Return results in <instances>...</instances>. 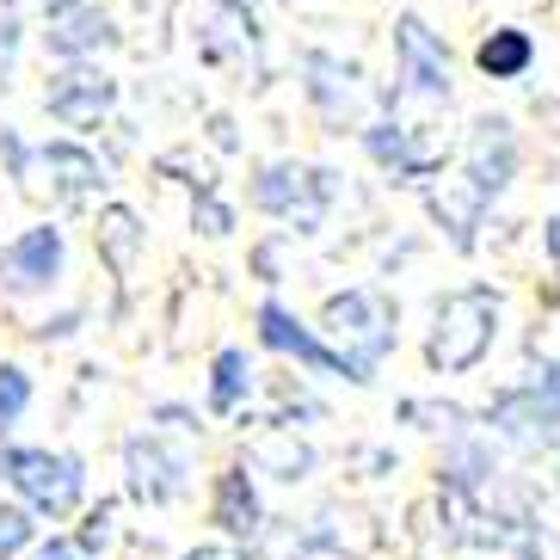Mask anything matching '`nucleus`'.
Returning a JSON list of instances; mask_svg holds the SVG:
<instances>
[{"instance_id": "nucleus-1", "label": "nucleus", "mask_w": 560, "mask_h": 560, "mask_svg": "<svg viewBox=\"0 0 560 560\" xmlns=\"http://www.w3.org/2000/svg\"><path fill=\"white\" fill-rule=\"evenodd\" d=\"M499 290L487 283H462V290H444L431 302V327H425V363L431 376H468L493 358L499 346Z\"/></svg>"}, {"instance_id": "nucleus-2", "label": "nucleus", "mask_w": 560, "mask_h": 560, "mask_svg": "<svg viewBox=\"0 0 560 560\" xmlns=\"http://www.w3.org/2000/svg\"><path fill=\"white\" fill-rule=\"evenodd\" d=\"M314 327L327 332V346L339 358H351L358 370L376 376L382 358L400 346V302L388 290H376V283H351V290H332L320 302V320Z\"/></svg>"}, {"instance_id": "nucleus-3", "label": "nucleus", "mask_w": 560, "mask_h": 560, "mask_svg": "<svg viewBox=\"0 0 560 560\" xmlns=\"http://www.w3.org/2000/svg\"><path fill=\"white\" fill-rule=\"evenodd\" d=\"M19 191L32 203H86L105 191V161L86 149L81 136H56V142H13L7 149Z\"/></svg>"}, {"instance_id": "nucleus-4", "label": "nucleus", "mask_w": 560, "mask_h": 560, "mask_svg": "<svg viewBox=\"0 0 560 560\" xmlns=\"http://www.w3.org/2000/svg\"><path fill=\"white\" fill-rule=\"evenodd\" d=\"M0 480L19 493V505L68 524L86 505V462L74 450H44V444H0Z\"/></svg>"}, {"instance_id": "nucleus-5", "label": "nucleus", "mask_w": 560, "mask_h": 560, "mask_svg": "<svg viewBox=\"0 0 560 560\" xmlns=\"http://www.w3.org/2000/svg\"><path fill=\"white\" fill-rule=\"evenodd\" d=\"M339 173H327V166H302V161H259V173H253L247 198L259 215H271V222H283L290 234H314L320 222H327V203L339 198Z\"/></svg>"}, {"instance_id": "nucleus-6", "label": "nucleus", "mask_w": 560, "mask_h": 560, "mask_svg": "<svg viewBox=\"0 0 560 560\" xmlns=\"http://www.w3.org/2000/svg\"><path fill=\"white\" fill-rule=\"evenodd\" d=\"M456 100V62L444 32H431L419 13L395 19V105H450Z\"/></svg>"}, {"instance_id": "nucleus-7", "label": "nucleus", "mask_w": 560, "mask_h": 560, "mask_svg": "<svg viewBox=\"0 0 560 560\" xmlns=\"http://www.w3.org/2000/svg\"><path fill=\"white\" fill-rule=\"evenodd\" d=\"M253 332H259L265 351H278V358H290L302 370V376H339L351 382V388H363V382H376L370 370H358L351 358H339V351L327 346V332L314 327V320H302L290 302L265 296L259 308H253Z\"/></svg>"}, {"instance_id": "nucleus-8", "label": "nucleus", "mask_w": 560, "mask_h": 560, "mask_svg": "<svg viewBox=\"0 0 560 560\" xmlns=\"http://www.w3.org/2000/svg\"><path fill=\"white\" fill-rule=\"evenodd\" d=\"M487 425L517 450H555L560 444V358H548L529 382L499 388V400L487 407Z\"/></svg>"}, {"instance_id": "nucleus-9", "label": "nucleus", "mask_w": 560, "mask_h": 560, "mask_svg": "<svg viewBox=\"0 0 560 560\" xmlns=\"http://www.w3.org/2000/svg\"><path fill=\"white\" fill-rule=\"evenodd\" d=\"M302 93H308L314 117L327 124V130H363L370 124V105H376V93H370V81H363V68L346 62V56L332 50H308L302 56Z\"/></svg>"}, {"instance_id": "nucleus-10", "label": "nucleus", "mask_w": 560, "mask_h": 560, "mask_svg": "<svg viewBox=\"0 0 560 560\" xmlns=\"http://www.w3.org/2000/svg\"><path fill=\"white\" fill-rule=\"evenodd\" d=\"M124 487L136 505H179L191 493V456L166 444L161 431H136L124 438Z\"/></svg>"}, {"instance_id": "nucleus-11", "label": "nucleus", "mask_w": 560, "mask_h": 560, "mask_svg": "<svg viewBox=\"0 0 560 560\" xmlns=\"http://www.w3.org/2000/svg\"><path fill=\"white\" fill-rule=\"evenodd\" d=\"M462 173L487 191V203H499L517 185V173H524V136H517V124L499 112H480L475 124H468V136H462Z\"/></svg>"}, {"instance_id": "nucleus-12", "label": "nucleus", "mask_w": 560, "mask_h": 560, "mask_svg": "<svg viewBox=\"0 0 560 560\" xmlns=\"http://www.w3.org/2000/svg\"><path fill=\"white\" fill-rule=\"evenodd\" d=\"M68 271V234L56 222H32L0 247V290L7 296H50Z\"/></svg>"}, {"instance_id": "nucleus-13", "label": "nucleus", "mask_w": 560, "mask_h": 560, "mask_svg": "<svg viewBox=\"0 0 560 560\" xmlns=\"http://www.w3.org/2000/svg\"><path fill=\"white\" fill-rule=\"evenodd\" d=\"M44 112H50V124H62L68 136L100 130L105 117L117 112V81L100 62H62L50 74V86H44Z\"/></svg>"}, {"instance_id": "nucleus-14", "label": "nucleus", "mask_w": 560, "mask_h": 560, "mask_svg": "<svg viewBox=\"0 0 560 560\" xmlns=\"http://www.w3.org/2000/svg\"><path fill=\"white\" fill-rule=\"evenodd\" d=\"M117 44V25L100 0H44V50L56 62H100Z\"/></svg>"}, {"instance_id": "nucleus-15", "label": "nucleus", "mask_w": 560, "mask_h": 560, "mask_svg": "<svg viewBox=\"0 0 560 560\" xmlns=\"http://www.w3.org/2000/svg\"><path fill=\"white\" fill-rule=\"evenodd\" d=\"M425 210H431V222L450 234V247L456 253H468L475 247V229L487 222V191H480L468 173H431V191H425Z\"/></svg>"}, {"instance_id": "nucleus-16", "label": "nucleus", "mask_w": 560, "mask_h": 560, "mask_svg": "<svg viewBox=\"0 0 560 560\" xmlns=\"http://www.w3.org/2000/svg\"><path fill=\"white\" fill-rule=\"evenodd\" d=\"M210 524L229 536V542H253L265 529V499H259V480H253L247 462L222 468L210 487Z\"/></svg>"}, {"instance_id": "nucleus-17", "label": "nucleus", "mask_w": 560, "mask_h": 560, "mask_svg": "<svg viewBox=\"0 0 560 560\" xmlns=\"http://www.w3.org/2000/svg\"><path fill=\"white\" fill-rule=\"evenodd\" d=\"M93 247H100L105 271L117 278V290H130V283H136V265H142V253H149V229H142V215H136L130 203H100Z\"/></svg>"}, {"instance_id": "nucleus-18", "label": "nucleus", "mask_w": 560, "mask_h": 560, "mask_svg": "<svg viewBox=\"0 0 560 560\" xmlns=\"http://www.w3.org/2000/svg\"><path fill=\"white\" fill-rule=\"evenodd\" d=\"M253 388H259V370H253L247 346H222L210 358V376H203V412L210 419H234L253 400Z\"/></svg>"}, {"instance_id": "nucleus-19", "label": "nucleus", "mask_w": 560, "mask_h": 560, "mask_svg": "<svg viewBox=\"0 0 560 560\" xmlns=\"http://www.w3.org/2000/svg\"><path fill=\"white\" fill-rule=\"evenodd\" d=\"M247 468L265 475V480L296 487V480L314 475V450H308V438H296V425H265L259 438L247 444Z\"/></svg>"}, {"instance_id": "nucleus-20", "label": "nucleus", "mask_w": 560, "mask_h": 560, "mask_svg": "<svg viewBox=\"0 0 560 560\" xmlns=\"http://www.w3.org/2000/svg\"><path fill=\"white\" fill-rule=\"evenodd\" d=\"M536 37L524 32V25H493V32L475 44V68L487 74V81H524L529 68H536Z\"/></svg>"}, {"instance_id": "nucleus-21", "label": "nucleus", "mask_w": 560, "mask_h": 560, "mask_svg": "<svg viewBox=\"0 0 560 560\" xmlns=\"http://www.w3.org/2000/svg\"><path fill=\"white\" fill-rule=\"evenodd\" d=\"M37 400V382L25 363H0V444L13 438L19 425H25V412H32Z\"/></svg>"}, {"instance_id": "nucleus-22", "label": "nucleus", "mask_w": 560, "mask_h": 560, "mask_svg": "<svg viewBox=\"0 0 560 560\" xmlns=\"http://www.w3.org/2000/svg\"><path fill=\"white\" fill-rule=\"evenodd\" d=\"M19 56H25V13H19L13 0H0V93L13 86Z\"/></svg>"}, {"instance_id": "nucleus-23", "label": "nucleus", "mask_w": 560, "mask_h": 560, "mask_svg": "<svg viewBox=\"0 0 560 560\" xmlns=\"http://www.w3.org/2000/svg\"><path fill=\"white\" fill-rule=\"evenodd\" d=\"M32 542H37V511L0 505V560H19Z\"/></svg>"}, {"instance_id": "nucleus-24", "label": "nucleus", "mask_w": 560, "mask_h": 560, "mask_svg": "<svg viewBox=\"0 0 560 560\" xmlns=\"http://www.w3.org/2000/svg\"><path fill=\"white\" fill-rule=\"evenodd\" d=\"M191 222H198L203 234H210V241H222V234L234 229V210L222 198H215V191H198V203H191Z\"/></svg>"}, {"instance_id": "nucleus-25", "label": "nucleus", "mask_w": 560, "mask_h": 560, "mask_svg": "<svg viewBox=\"0 0 560 560\" xmlns=\"http://www.w3.org/2000/svg\"><path fill=\"white\" fill-rule=\"evenodd\" d=\"M32 548H37L32 560H93L81 542H74V536H50V542H32Z\"/></svg>"}, {"instance_id": "nucleus-26", "label": "nucleus", "mask_w": 560, "mask_h": 560, "mask_svg": "<svg viewBox=\"0 0 560 560\" xmlns=\"http://www.w3.org/2000/svg\"><path fill=\"white\" fill-rule=\"evenodd\" d=\"M179 560H241V548L234 542H203V548H185Z\"/></svg>"}]
</instances>
